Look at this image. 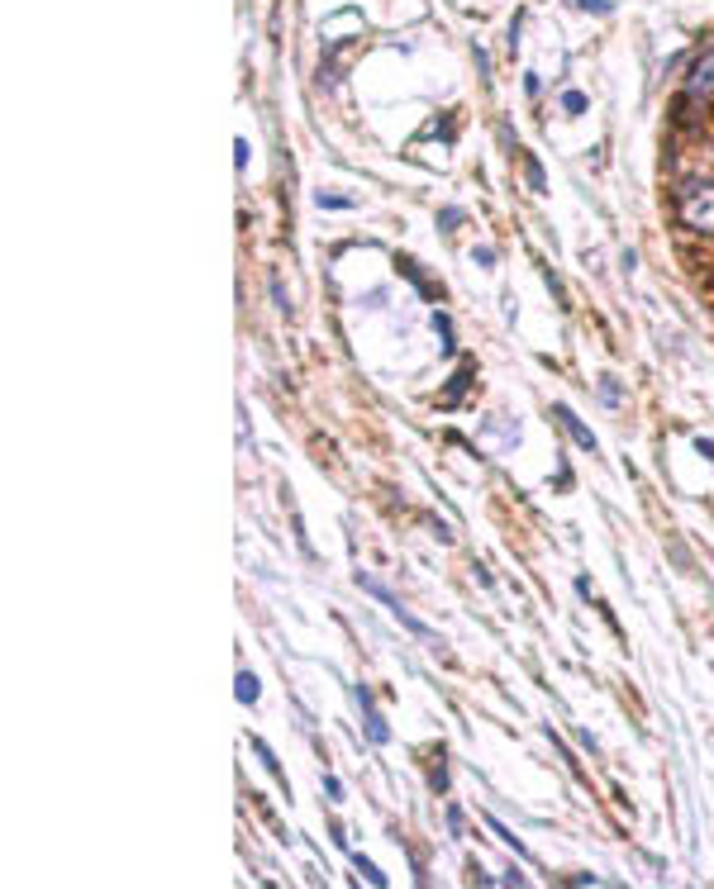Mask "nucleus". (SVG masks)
Returning a JSON list of instances; mask_svg holds the SVG:
<instances>
[{"label": "nucleus", "mask_w": 714, "mask_h": 889, "mask_svg": "<svg viewBox=\"0 0 714 889\" xmlns=\"http://www.w3.org/2000/svg\"><path fill=\"white\" fill-rule=\"evenodd\" d=\"M714 100V44L700 52V58L691 62V72H686V82H681V100H677V114L681 120H695L691 110H700V105H710Z\"/></svg>", "instance_id": "nucleus-2"}, {"label": "nucleus", "mask_w": 714, "mask_h": 889, "mask_svg": "<svg viewBox=\"0 0 714 889\" xmlns=\"http://www.w3.org/2000/svg\"><path fill=\"white\" fill-rule=\"evenodd\" d=\"M486 823H491V832H496V837H500V842H505V847H510V852H515V856H524V861H529V847H524V842H519V837H515L510 828H505V823H500L496 814H486Z\"/></svg>", "instance_id": "nucleus-7"}, {"label": "nucleus", "mask_w": 714, "mask_h": 889, "mask_svg": "<svg viewBox=\"0 0 714 889\" xmlns=\"http://www.w3.org/2000/svg\"><path fill=\"white\" fill-rule=\"evenodd\" d=\"M601 395H605L609 404H615V400H619V390H615V381H609V376H605V381H601Z\"/></svg>", "instance_id": "nucleus-21"}, {"label": "nucleus", "mask_w": 714, "mask_h": 889, "mask_svg": "<svg viewBox=\"0 0 714 889\" xmlns=\"http://www.w3.org/2000/svg\"><path fill=\"white\" fill-rule=\"evenodd\" d=\"M324 790H329V800H343V784L334 780V776H324Z\"/></svg>", "instance_id": "nucleus-19"}, {"label": "nucleus", "mask_w": 714, "mask_h": 889, "mask_svg": "<svg viewBox=\"0 0 714 889\" xmlns=\"http://www.w3.org/2000/svg\"><path fill=\"white\" fill-rule=\"evenodd\" d=\"M358 200H353V195H324L319 191V209H353Z\"/></svg>", "instance_id": "nucleus-14"}, {"label": "nucleus", "mask_w": 714, "mask_h": 889, "mask_svg": "<svg viewBox=\"0 0 714 889\" xmlns=\"http://www.w3.org/2000/svg\"><path fill=\"white\" fill-rule=\"evenodd\" d=\"M253 752H257V762H263V766L271 770V776H277V780L286 784V770H281V762H277V752H271V747H267V742H263V738H253Z\"/></svg>", "instance_id": "nucleus-8"}, {"label": "nucleus", "mask_w": 714, "mask_h": 889, "mask_svg": "<svg viewBox=\"0 0 714 889\" xmlns=\"http://www.w3.org/2000/svg\"><path fill=\"white\" fill-rule=\"evenodd\" d=\"M581 10H595V15H609V0H577Z\"/></svg>", "instance_id": "nucleus-17"}, {"label": "nucleus", "mask_w": 714, "mask_h": 889, "mask_svg": "<svg viewBox=\"0 0 714 889\" xmlns=\"http://www.w3.org/2000/svg\"><path fill=\"white\" fill-rule=\"evenodd\" d=\"M448 832H452V837L462 832V814H458V808H448Z\"/></svg>", "instance_id": "nucleus-20"}, {"label": "nucleus", "mask_w": 714, "mask_h": 889, "mask_svg": "<svg viewBox=\"0 0 714 889\" xmlns=\"http://www.w3.org/2000/svg\"><path fill=\"white\" fill-rule=\"evenodd\" d=\"M458 224H462V209H458V205L438 209V229H444V233H452V229H458Z\"/></svg>", "instance_id": "nucleus-12"}, {"label": "nucleus", "mask_w": 714, "mask_h": 889, "mask_svg": "<svg viewBox=\"0 0 714 889\" xmlns=\"http://www.w3.org/2000/svg\"><path fill=\"white\" fill-rule=\"evenodd\" d=\"M562 110L567 114H586V96H581V90H562Z\"/></svg>", "instance_id": "nucleus-13"}, {"label": "nucleus", "mask_w": 714, "mask_h": 889, "mask_svg": "<svg viewBox=\"0 0 714 889\" xmlns=\"http://www.w3.org/2000/svg\"><path fill=\"white\" fill-rule=\"evenodd\" d=\"M428 784H434V790H438V794H444V790H448V770H444V766H438V770H434V776H428Z\"/></svg>", "instance_id": "nucleus-18"}, {"label": "nucleus", "mask_w": 714, "mask_h": 889, "mask_svg": "<svg viewBox=\"0 0 714 889\" xmlns=\"http://www.w3.org/2000/svg\"><path fill=\"white\" fill-rule=\"evenodd\" d=\"M358 585H362V590H367L372 599H382V605H386V609H391V619H396L400 628H406V633H414V637H424V643H434V647H444V643H438V637H434V628H428V623H420V619H414V613H410L406 605H400V599H396L391 590H386V585H376V581H372V575H362V571H358Z\"/></svg>", "instance_id": "nucleus-3"}, {"label": "nucleus", "mask_w": 714, "mask_h": 889, "mask_svg": "<svg viewBox=\"0 0 714 889\" xmlns=\"http://www.w3.org/2000/svg\"><path fill=\"white\" fill-rule=\"evenodd\" d=\"M239 704H257V675L239 671Z\"/></svg>", "instance_id": "nucleus-10"}, {"label": "nucleus", "mask_w": 714, "mask_h": 889, "mask_svg": "<svg viewBox=\"0 0 714 889\" xmlns=\"http://www.w3.org/2000/svg\"><path fill=\"white\" fill-rule=\"evenodd\" d=\"M553 418H557V424H562V428H567V434H571V442H577L581 452H595V448H601V442H595V434H591L586 424H581L577 414L567 410V404H553Z\"/></svg>", "instance_id": "nucleus-5"}, {"label": "nucleus", "mask_w": 714, "mask_h": 889, "mask_svg": "<svg viewBox=\"0 0 714 889\" xmlns=\"http://www.w3.org/2000/svg\"><path fill=\"white\" fill-rule=\"evenodd\" d=\"M353 866H358V875H362V880H367V885H386V875L376 870L367 856H353Z\"/></svg>", "instance_id": "nucleus-11"}, {"label": "nucleus", "mask_w": 714, "mask_h": 889, "mask_svg": "<svg viewBox=\"0 0 714 889\" xmlns=\"http://www.w3.org/2000/svg\"><path fill=\"white\" fill-rule=\"evenodd\" d=\"M434 333L444 338V343H438L444 352H458V343H452V319H448V314H434Z\"/></svg>", "instance_id": "nucleus-9"}, {"label": "nucleus", "mask_w": 714, "mask_h": 889, "mask_svg": "<svg viewBox=\"0 0 714 889\" xmlns=\"http://www.w3.org/2000/svg\"><path fill=\"white\" fill-rule=\"evenodd\" d=\"M353 699H358V709H362V728H367V738L376 742V747H386V742H391V723H386L382 709H376L372 690H367V685H353Z\"/></svg>", "instance_id": "nucleus-4"}, {"label": "nucleus", "mask_w": 714, "mask_h": 889, "mask_svg": "<svg viewBox=\"0 0 714 889\" xmlns=\"http://www.w3.org/2000/svg\"><path fill=\"white\" fill-rule=\"evenodd\" d=\"M476 386V366L472 362H467L462 366V372L458 376H452V386L444 390V410H452V404H462V395H467V390H472Z\"/></svg>", "instance_id": "nucleus-6"}, {"label": "nucleus", "mask_w": 714, "mask_h": 889, "mask_svg": "<svg viewBox=\"0 0 714 889\" xmlns=\"http://www.w3.org/2000/svg\"><path fill=\"white\" fill-rule=\"evenodd\" d=\"M524 176H529V186H534V191H543V167L529 153H524Z\"/></svg>", "instance_id": "nucleus-15"}, {"label": "nucleus", "mask_w": 714, "mask_h": 889, "mask_svg": "<svg viewBox=\"0 0 714 889\" xmlns=\"http://www.w3.org/2000/svg\"><path fill=\"white\" fill-rule=\"evenodd\" d=\"M671 215H677V224L686 233L710 239V233H714V181L710 176L681 181V186L671 191Z\"/></svg>", "instance_id": "nucleus-1"}, {"label": "nucleus", "mask_w": 714, "mask_h": 889, "mask_svg": "<svg viewBox=\"0 0 714 889\" xmlns=\"http://www.w3.org/2000/svg\"><path fill=\"white\" fill-rule=\"evenodd\" d=\"M476 267H496V247H476Z\"/></svg>", "instance_id": "nucleus-16"}]
</instances>
